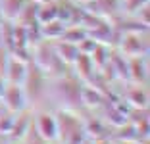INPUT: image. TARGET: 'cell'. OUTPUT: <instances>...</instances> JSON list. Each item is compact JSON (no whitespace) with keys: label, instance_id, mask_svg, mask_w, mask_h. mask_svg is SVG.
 <instances>
[{"label":"cell","instance_id":"cell-18","mask_svg":"<svg viewBox=\"0 0 150 144\" xmlns=\"http://www.w3.org/2000/svg\"><path fill=\"white\" fill-rule=\"evenodd\" d=\"M112 144H142V142H139L135 138H114Z\"/></svg>","mask_w":150,"mask_h":144},{"label":"cell","instance_id":"cell-2","mask_svg":"<svg viewBox=\"0 0 150 144\" xmlns=\"http://www.w3.org/2000/svg\"><path fill=\"white\" fill-rule=\"evenodd\" d=\"M146 31L144 33H135V31H123L119 33V39L114 48H117L123 56H146L148 54V40H146Z\"/></svg>","mask_w":150,"mask_h":144},{"label":"cell","instance_id":"cell-6","mask_svg":"<svg viewBox=\"0 0 150 144\" xmlns=\"http://www.w3.org/2000/svg\"><path fill=\"white\" fill-rule=\"evenodd\" d=\"M79 98H81V106L87 109H94L106 104L108 94L102 92V88H98L94 83L83 81L81 83V90H79Z\"/></svg>","mask_w":150,"mask_h":144},{"label":"cell","instance_id":"cell-15","mask_svg":"<svg viewBox=\"0 0 150 144\" xmlns=\"http://www.w3.org/2000/svg\"><path fill=\"white\" fill-rule=\"evenodd\" d=\"M13 121H16V114L10 112V109L0 108V136H8V133L12 131Z\"/></svg>","mask_w":150,"mask_h":144},{"label":"cell","instance_id":"cell-17","mask_svg":"<svg viewBox=\"0 0 150 144\" xmlns=\"http://www.w3.org/2000/svg\"><path fill=\"white\" fill-rule=\"evenodd\" d=\"M96 46H98V42L93 39V37L87 35L79 44H77V50H79V54H88V56H91V54L94 52V48H96Z\"/></svg>","mask_w":150,"mask_h":144},{"label":"cell","instance_id":"cell-1","mask_svg":"<svg viewBox=\"0 0 150 144\" xmlns=\"http://www.w3.org/2000/svg\"><path fill=\"white\" fill-rule=\"evenodd\" d=\"M54 114L58 119V142L60 144H81L87 138L83 119L77 112L58 108Z\"/></svg>","mask_w":150,"mask_h":144},{"label":"cell","instance_id":"cell-4","mask_svg":"<svg viewBox=\"0 0 150 144\" xmlns=\"http://www.w3.org/2000/svg\"><path fill=\"white\" fill-rule=\"evenodd\" d=\"M0 102H2V108L10 109V112H13V114H19V112H23V109L31 108L23 87L21 85H16V83H6L4 85Z\"/></svg>","mask_w":150,"mask_h":144},{"label":"cell","instance_id":"cell-9","mask_svg":"<svg viewBox=\"0 0 150 144\" xmlns=\"http://www.w3.org/2000/svg\"><path fill=\"white\" fill-rule=\"evenodd\" d=\"M125 102L131 108H148V90L146 85H127L125 87Z\"/></svg>","mask_w":150,"mask_h":144},{"label":"cell","instance_id":"cell-5","mask_svg":"<svg viewBox=\"0 0 150 144\" xmlns=\"http://www.w3.org/2000/svg\"><path fill=\"white\" fill-rule=\"evenodd\" d=\"M27 71H29V60L19 58V56H13V54L8 56L4 67H2V75H4L6 83H16V85L25 83Z\"/></svg>","mask_w":150,"mask_h":144},{"label":"cell","instance_id":"cell-20","mask_svg":"<svg viewBox=\"0 0 150 144\" xmlns=\"http://www.w3.org/2000/svg\"><path fill=\"white\" fill-rule=\"evenodd\" d=\"M8 144H19V142H8Z\"/></svg>","mask_w":150,"mask_h":144},{"label":"cell","instance_id":"cell-19","mask_svg":"<svg viewBox=\"0 0 150 144\" xmlns=\"http://www.w3.org/2000/svg\"><path fill=\"white\" fill-rule=\"evenodd\" d=\"M4 85H6V79H4V75L0 73V96H2V90H4Z\"/></svg>","mask_w":150,"mask_h":144},{"label":"cell","instance_id":"cell-8","mask_svg":"<svg viewBox=\"0 0 150 144\" xmlns=\"http://www.w3.org/2000/svg\"><path fill=\"white\" fill-rule=\"evenodd\" d=\"M69 69H73V75L81 81H91L96 73V67L93 64V58L88 54H79L75 58V61L69 66Z\"/></svg>","mask_w":150,"mask_h":144},{"label":"cell","instance_id":"cell-14","mask_svg":"<svg viewBox=\"0 0 150 144\" xmlns=\"http://www.w3.org/2000/svg\"><path fill=\"white\" fill-rule=\"evenodd\" d=\"M87 35H88V31L85 29L81 23H71V25H66V31H64V35L60 37V39L67 40V42H71V44H79Z\"/></svg>","mask_w":150,"mask_h":144},{"label":"cell","instance_id":"cell-11","mask_svg":"<svg viewBox=\"0 0 150 144\" xmlns=\"http://www.w3.org/2000/svg\"><path fill=\"white\" fill-rule=\"evenodd\" d=\"M25 2L27 0H0V19L2 21H16Z\"/></svg>","mask_w":150,"mask_h":144},{"label":"cell","instance_id":"cell-10","mask_svg":"<svg viewBox=\"0 0 150 144\" xmlns=\"http://www.w3.org/2000/svg\"><path fill=\"white\" fill-rule=\"evenodd\" d=\"M54 50H56L58 58L66 64V66H71L75 61V58L79 56V50H77V44H71L67 40H54Z\"/></svg>","mask_w":150,"mask_h":144},{"label":"cell","instance_id":"cell-7","mask_svg":"<svg viewBox=\"0 0 150 144\" xmlns=\"http://www.w3.org/2000/svg\"><path fill=\"white\" fill-rule=\"evenodd\" d=\"M127 79H129V83H135V85L148 83V61H146V56L127 58Z\"/></svg>","mask_w":150,"mask_h":144},{"label":"cell","instance_id":"cell-16","mask_svg":"<svg viewBox=\"0 0 150 144\" xmlns=\"http://www.w3.org/2000/svg\"><path fill=\"white\" fill-rule=\"evenodd\" d=\"M144 4H148V0H119V8L121 12H125V16H133Z\"/></svg>","mask_w":150,"mask_h":144},{"label":"cell","instance_id":"cell-3","mask_svg":"<svg viewBox=\"0 0 150 144\" xmlns=\"http://www.w3.org/2000/svg\"><path fill=\"white\" fill-rule=\"evenodd\" d=\"M33 114V131L42 140H58V119L50 109L31 108Z\"/></svg>","mask_w":150,"mask_h":144},{"label":"cell","instance_id":"cell-12","mask_svg":"<svg viewBox=\"0 0 150 144\" xmlns=\"http://www.w3.org/2000/svg\"><path fill=\"white\" fill-rule=\"evenodd\" d=\"M39 31H40V37L46 40H58L60 37L64 35L66 31V23L62 19H52V21H46V23H40L39 25Z\"/></svg>","mask_w":150,"mask_h":144},{"label":"cell","instance_id":"cell-13","mask_svg":"<svg viewBox=\"0 0 150 144\" xmlns=\"http://www.w3.org/2000/svg\"><path fill=\"white\" fill-rule=\"evenodd\" d=\"M58 18V2L56 0H46L37 4V23H46Z\"/></svg>","mask_w":150,"mask_h":144}]
</instances>
